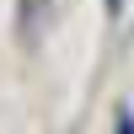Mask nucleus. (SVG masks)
<instances>
[{
  "label": "nucleus",
  "mask_w": 134,
  "mask_h": 134,
  "mask_svg": "<svg viewBox=\"0 0 134 134\" xmlns=\"http://www.w3.org/2000/svg\"><path fill=\"white\" fill-rule=\"evenodd\" d=\"M38 16H43V0H21V43H38Z\"/></svg>",
  "instance_id": "obj_1"
},
{
  "label": "nucleus",
  "mask_w": 134,
  "mask_h": 134,
  "mask_svg": "<svg viewBox=\"0 0 134 134\" xmlns=\"http://www.w3.org/2000/svg\"><path fill=\"white\" fill-rule=\"evenodd\" d=\"M124 16V0H107V21H118Z\"/></svg>",
  "instance_id": "obj_3"
},
{
  "label": "nucleus",
  "mask_w": 134,
  "mask_h": 134,
  "mask_svg": "<svg viewBox=\"0 0 134 134\" xmlns=\"http://www.w3.org/2000/svg\"><path fill=\"white\" fill-rule=\"evenodd\" d=\"M113 129H118V134H134V107H129V102H118V118H113Z\"/></svg>",
  "instance_id": "obj_2"
}]
</instances>
